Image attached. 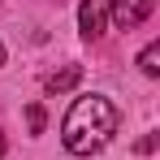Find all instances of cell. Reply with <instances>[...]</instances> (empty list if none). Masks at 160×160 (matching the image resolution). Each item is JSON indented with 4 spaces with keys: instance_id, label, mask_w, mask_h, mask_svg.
I'll return each mask as SVG.
<instances>
[{
    "instance_id": "2",
    "label": "cell",
    "mask_w": 160,
    "mask_h": 160,
    "mask_svg": "<svg viewBox=\"0 0 160 160\" xmlns=\"http://www.w3.org/2000/svg\"><path fill=\"white\" fill-rule=\"evenodd\" d=\"M152 9H156V0H108V13H112V22L121 30L143 26V22L152 18Z\"/></svg>"
},
{
    "instance_id": "7",
    "label": "cell",
    "mask_w": 160,
    "mask_h": 160,
    "mask_svg": "<svg viewBox=\"0 0 160 160\" xmlns=\"http://www.w3.org/2000/svg\"><path fill=\"white\" fill-rule=\"evenodd\" d=\"M0 65H4V43H0Z\"/></svg>"
},
{
    "instance_id": "8",
    "label": "cell",
    "mask_w": 160,
    "mask_h": 160,
    "mask_svg": "<svg viewBox=\"0 0 160 160\" xmlns=\"http://www.w3.org/2000/svg\"><path fill=\"white\" fill-rule=\"evenodd\" d=\"M0 156H4V138H0Z\"/></svg>"
},
{
    "instance_id": "4",
    "label": "cell",
    "mask_w": 160,
    "mask_h": 160,
    "mask_svg": "<svg viewBox=\"0 0 160 160\" xmlns=\"http://www.w3.org/2000/svg\"><path fill=\"white\" fill-rule=\"evenodd\" d=\"M78 78H82V69H78V65H65V69H56V74H48V82H43V87H48L52 95H61V91L78 87Z\"/></svg>"
},
{
    "instance_id": "1",
    "label": "cell",
    "mask_w": 160,
    "mask_h": 160,
    "mask_svg": "<svg viewBox=\"0 0 160 160\" xmlns=\"http://www.w3.org/2000/svg\"><path fill=\"white\" fill-rule=\"evenodd\" d=\"M121 126V117H117V108L108 95H78L69 112H65V121H61V143H65V152L69 156H95L100 147L112 143V134Z\"/></svg>"
},
{
    "instance_id": "6",
    "label": "cell",
    "mask_w": 160,
    "mask_h": 160,
    "mask_svg": "<svg viewBox=\"0 0 160 160\" xmlns=\"http://www.w3.org/2000/svg\"><path fill=\"white\" fill-rule=\"evenodd\" d=\"M26 126H30V134H43V126H48L43 104H30V108H26Z\"/></svg>"
},
{
    "instance_id": "3",
    "label": "cell",
    "mask_w": 160,
    "mask_h": 160,
    "mask_svg": "<svg viewBox=\"0 0 160 160\" xmlns=\"http://www.w3.org/2000/svg\"><path fill=\"white\" fill-rule=\"evenodd\" d=\"M78 30H82V39H100L108 30V0H82L78 4Z\"/></svg>"
},
{
    "instance_id": "5",
    "label": "cell",
    "mask_w": 160,
    "mask_h": 160,
    "mask_svg": "<svg viewBox=\"0 0 160 160\" xmlns=\"http://www.w3.org/2000/svg\"><path fill=\"white\" fill-rule=\"evenodd\" d=\"M138 69H143L147 78H156V74H160V43H147V48L138 52Z\"/></svg>"
}]
</instances>
